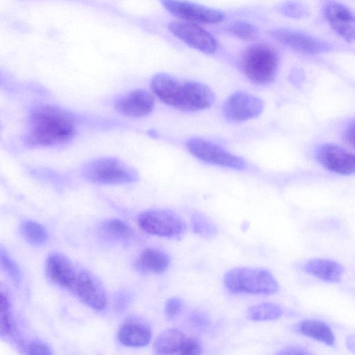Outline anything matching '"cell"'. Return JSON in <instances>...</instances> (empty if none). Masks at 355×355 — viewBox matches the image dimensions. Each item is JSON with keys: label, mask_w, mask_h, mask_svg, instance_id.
<instances>
[{"label": "cell", "mask_w": 355, "mask_h": 355, "mask_svg": "<svg viewBox=\"0 0 355 355\" xmlns=\"http://www.w3.org/2000/svg\"><path fill=\"white\" fill-rule=\"evenodd\" d=\"M150 87L162 102L182 111L207 109L215 101L214 92L206 85L193 80H181L165 73L155 74L151 79Z\"/></svg>", "instance_id": "2"}, {"label": "cell", "mask_w": 355, "mask_h": 355, "mask_svg": "<svg viewBox=\"0 0 355 355\" xmlns=\"http://www.w3.org/2000/svg\"><path fill=\"white\" fill-rule=\"evenodd\" d=\"M344 137L346 141L355 148V121L347 125L345 130Z\"/></svg>", "instance_id": "33"}, {"label": "cell", "mask_w": 355, "mask_h": 355, "mask_svg": "<svg viewBox=\"0 0 355 355\" xmlns=\"http://www.w3.org/2000/svg\"><path fill=\"white\" fill-rule=\"evenodd\" d=\"M278 42L303 53L318 54L328 51L331 46L305 33L293 30L279 28L270 32Z\"/></svg>", "instance_id": "13"}, {"label": "cell", "mask_w": 355, "mask_h": 355, "mask_svg": "<svg viewBox=\"0 0 355 355\" xmlns=\"http://www.w3.org/2000/svg\"><path fill=\"white\" fill-rule=\"evenodd\" d=\"M153 349L157 354L196 355L202 352L198 340L178 329H168L156 338Z\"/></svg>", "instance_id": "8"}, {"label": "cell", "mask_w": 355, "mask_h": 355, "mask_svg": "<svg viewBox=\"0 0 355 355\" xmlns=\"http://www.w3.org/2000/svg\"><path fill=\"white\" fill-rule=\"evenodd\" d=\"M320 163L327 170L340 175L355 174V155L336 145L324 144L317 153Z\"/></svg>", "instance_id": "12"}, {"label": "cell", "mask_w": 355, "mask_h": 355, "mask_svg": "<svg viewBox=\"0 0 355 355\" xmlns=\"http://www.w3.org/2000/svg\"><path fill=\"white\" fill-rule=\"evenodd\" d=\"M189 322L197 330L205 331L211 324V320L208 315L203 311L195 310L189 315Z\"/></svg>", "instance_id": "29"}, {"label": "cell", "mask_w": 355, "mask_h": 355, "mask_svg": "<svg viewBox=\"0 0 355 355\" xmlns=\"http://www.w3.org/2000/svg\"><path fill=\"white\" fill-rule=\"evenodd\" d=\"M297 331L301 334L320 341L329 346L335 344V336L330 327L317 320H303L297 326Z\"/></svg>", "instance_id": "20"}, {"label": "cell", "mask_w": 355, "mask_h": 355, "mask_svg": "<svg viewBox=\"0 0 355 355\" xmlns=\"http://www.w3.org/2000/svg\"><path fill=\"white\" fill-rule=\"evenodd\" d=\"M1 263L12 280L18 284L20 278L19 269L15 262L3 250L1 251Z\"/></svg>", "instance_id": "30"}, {"label": "cell", "mask_w": 355, "mask_h": 355, "mask_svg": "<svg viewBox=\"0 0 355 355\" xmlns=\"http://www.w3.org/2000/svg\"><path fill=\"white\" fill-rule=\"evenodd\" d=\"M119 340L124 345L139 347L146 346L151 339V331L144 322L130 320L121 326L118 333Z\"/></svg>", "instance_id": "18"}, {"label": "cell", "mask_w": 355, "mask_h": 355, "mask_svg": "<svg viewBox=\"0 0 355 355\" xmlns=\"http://www.w3.org/2000/svg\"><path fill=\"white\" fill-rule=\"evenodd\" d=\"M83 176L89 181L102 184H120L133 182L138 178L137 171L114 157H102L87 164Z\"/></svg>", "instance_id": "5"}, {"label": "cell", "mask_w": 355, "mask_h": 355, "mask_svg": "<svg viewBox=\"0 0 355 355\" xmlns=\"http://www.w3.org/2000/svg\"><path fill=\"white\" fill-rule=\"evenodd\" d=\"M76 132V121L70 113L55 105H42L30 114L26 137L31 145L52 146L70 141Z\"/></svg>", "instance_id": "1"}, {"label": "cell", "mask_w": 355, "mask_h": 355, "mask_svg": "<svg viewBox=\"0 0 355 355\" xmlns=\"http://www.w3.org/2000/svg\"><path fill=\"white\" fill-rule=\"evenodd\" d=\"M263 110V102L258 96L245 92L230 95L223 105L225 118L233 122H241L258 116Z\"/></svg>", "instance_id": "11"}, {"label": "cell", "mask_w": 355, "mask_h": 355, "mask_svg": "<svg viewBox=\"0 0 355 355\" xmlns=\"http://www.w3.org/2000/svg\"><path fill=\"white\" fill-rule=\"evenodd\" d=\"M282 307L273 302H262L251 306L248 310V317L254 321L272 320L282 315Z\"/></svg>", "instance_id": "22"}, {"label": "cell", "mask_w": 355, "mask_h": 355, "mask_svg": "<svg viewBox=\"0 0 355 355\" xmlns=\"http://www.w3.org/2000/svg\"><path fill=\"white\" fill-rule=\"evenodd\" d=\"M21 232L24 238L33 244H41L47 239L45 228L36 222L26 221L21 225Z\"/></svg>", "instance_id": "24"}, {"label": "cell", "mask_w": 355, "mask_h": 355, "mask_svg": "<svg viewBox=\"0 0 355 355\" xmlns=\"http://www.w3.org/2000/svg\"><path fill=\"white\" fill-rule=\"evenodd\" d=\"M154 105V98L148 91L137 89L121 98L116 103V108L125 115L139 118L149 114Z\"/></svg>", "instance_id": "17"}, {"label": "cell", "mask_w": 355, "mask_h": 355, "mask_svg": "<svg viewBox=\"0 0 355 355\" xmlns=\"http://www.w3.org/2000/svg\"><path fill=\"white\" fill-rule=\"evenodd\" d=\"M168 28L175 37L203 53L212 54L218 48L215 38L197 24L181 20L171 21Z\"/></svg>", "instance_id": "9"}, {"label": "cell", "mask_w": 355, "mask_h": 355, "mask_svg": "<svg viewBox=\"0 0 355 355\" xmlns=\"http://www.w3.org/2000/svg\"><path fill=\"white\" fill-rule=\"evenodd\" d=\"M22 349L28 354H50V348L40 342L30 341L22 344Z\"/></svg>", "instance_id": "31"}, {"label": "cell", "mask_w": 355, "mask_h": 355, "mask_svg": "<svg viewBox=\"0 0 355 355\" xmlns=\"http://www.w3.org/2000/svg\"><path fill=\"white\" fill-rule=\"evenodd\" d=\"M278 354H311L308 349L299 345H288L281 349Z\"/></svg>", "instance_id": "32"}, {"label": "cell", "mask_w": 355, "mask_h": 355, "mask_svg": "<svg viewBox=\"0 0 355 355\" xmlns=\"http://www.w3.org/2000/svg\"><path fill=\"white\" fill-rule=\"evenodd\" d=\"M186 145L193 156L205 162L236 170L245 168V162L241 157L210 141L193 137Z\"/></svg>", "instance_id": "7"}, {"label": "cell", "mask_w": 355, "mask_h": 355, "mask_svg": "<svg viewBox=\"0 0 355 355\" xmlns=\"http://www.w3.org/2000/svg\"><path fill=\"white\" fill-rule=\"evenodd\" d=\"M227 28L232 35L243 40L252 41L258 35L257 28L246 21H234L229 24Z\"/></svg>", "instance_id": "25"}, {"label": "cell", "mask_w": 355, "mask_h": 355, "mask_svg": "<svg viewBox=\"0 0 355 355\" xmlns=\"http://www.w3.org/2000/svg\"><path fill=\"white\" fill-rule=\"evenodd\" d=\"M345 344L347 349L355 354V334L349 335L346 338Z\"/></svg>", "instance_id": "34"}, {"label": "cell", "mask_w": 355, "mask_h": 355, "mask_svg": "<svg viewBox=\"0 0 355 355\" xmlns=\"http://www.w3.org/2000/svg\"><path fill=\"white\" fill-rule=\"evenodd\" d=\"M102 230L108 235L118 238H127L132 234L131 227L125 222L116 218L105 221Z\"/></svg>", "instance_id": "26"}, {"label": "cell", "mask_w": 355, "mask_h": 355, "mask_svg": "<svg viewBox=\"0 0 355 355\" xmlns=\"http://www.w3.org/2000/svg\"><path fill=\"white\" fill-rule=\"evenodd\" d=\"M10 302L3 292L1 293V336L9 335L12 331L10 322Z\"/></svg>", "instance_id": "27"}, {"label": "cell", "mask_w": 355, "mask_h": 355, "mask_svg": "<svg viewBox=\"0 0 355 355\" xmlns=\"http://www.w3.org/2000/svg\"><path fill=\"white\" fill-rule=\"evenodd\" d=\"M279 59L276 51L270 46L256 44L244 51L241 66L244 75L259 85L272 83L277 74Z\"/></svg>", "instance_id": "4"}, {"label": "cell", "mask_w": 355, "mask_h": 355, "mask_svg": "<svg viewBox=\"0 0 355 355\" xmlns=\"http://www.w3.org/2000/svg\"><path fill=\"white\" fill-rule=\"evenodd\" d=\"M223 282L226 288L234 294L270 295L279 289L272 273L260 268H232L224 275Z\"/></svg>", "instance_id": "3"}, {"label": "cell", "mask_w": 355, "mask_h": 355, "mask_svg": "<svg viewBox=\"0 0 355 355\" xmlns=\"http://www.w3.org/2000/svg\"><path fill=\"white\" fill-rule=\"evenodd\" d=\"M138 225L150 234L168 239H180L187 230V225L178 214L163 209L141 213L138 218Z\"/></svg>", "instance_id": "6"}, {"label": "cell", "mask_w": 355, "mask_h": 355, "mask_svg": "<svg viewBox=\"0 0 355 355\" xmlns=\"http://www.w3.org/2000/svg\"><path fill=\"white\" fill-rule=\"evenodd\" d=\"M193 231L205 239L214 237L218 230L214 222L204 214L195 212L191 217Z\"/></svg>", "instance_id": "23"}, {"label": "cell", "mask_w": 355, "mask_h": 355, "mask_svg": "<svg viewBox=\"0 0 355 355\" xmlns=\"http://www.w3.org/2000/svg\"><path fill=\"white\" fill-rule=\"evenodd\" d=\"M324 16L342 38L349 42H355V14L352 10L340 3L330 1L325 6Z\"/></svg>", "instance_id": "14"}, {"label": "cell", "mask_w": 355, "mask_h": 355, "mask_svg": "<svg viewBox=\"0 0 355 355\" xmlns=\"http://www.w3.org/2000/svg\"><path fill=\"white\" fill-rule=\"evenodd\" d=\"M73 290L87 306L94 309L102 310L107 304L103 288L98 279L88 272H78Z\"/></svg>", "instance_id": "15"}, {"label": "cell", "mask_w": 355, "mask_h": 355, "mask_svg": "<svg viewBox=\"0 0 355 355\" xmlns=\"http://www.w3.org/2000/svg\"><path fill=\"white\" fill-rule=\"evenodd\" d=\"M184 308V302L178 297L168 299L165 303L164 313L168 320H173L181 313Z\"/></svg>", "instance_id": "28"}, {"label": "cell", "mask_w": 355, "mask_h": 355, "mask_svg": "<svg viewBox=\"0 0 355 355\" xmlns=\"http://www.w3.org/2000/svg\"><path fill=\"white\" fill-rule=\"evenodd\" d=\"M169 263L168 256L154 248L144 249L137 261V265L141 270L155 274L164 272L168 268Z\"/></svg>", "instance_id": "21"}, {"label": "cell", "mask_w": 355, "mask_h": 355, "mask_svg": "<svg viewBox=\"0 0 355 355\" xmlns=\"http://www.w3.org/2000/svg\"><path fill=\"white\" fill-rule=\"evenodd\" d=\"M163 6L182 21L202 24L221 22L224 15L216 10L182 0H162Z\"/></svg>", "instance_id": "10"}, {"label": "cell", "mask_w": 355, "mask_h": 355, "mask_svg": "<svg viewBox=\"0 0 355 355\" xmlns=\"http://www.w3.org/2000/svg\"><path fill=\"white\" fill-rule=\"evenodd\" d=\"M303 269L312 276L332 283L340 282L345 271L344 267L338 262L321 258L307 261Z\"/></svg>", "instance_id": "19"}, {"label": "cell", "mask_w": 355, "mask_h": 355, "mask_svg": "<svg viewBox=\"0 0 355 355\" xmlns=\"http://www.w3.org/2000/svg\"><path fill=\"white\" fill-rule=\"evenodd\" d=\"M46 273L49 280L57 286L73 289L78 272L67 257L55 252L46 259Z\"/></svg>", "instance_id": "16"}]
</instances>
